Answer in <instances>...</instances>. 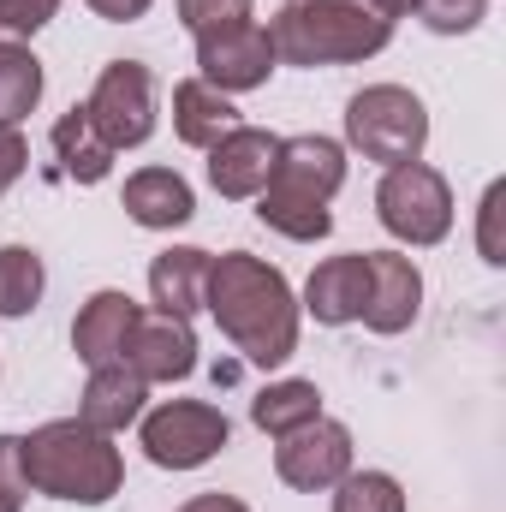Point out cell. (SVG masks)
<instances>
[{
  "label": "cell",
  "instance_id": "cell-23",
  "mask_svg": "<svg viewBox=\"0 0 506 512\" xmlns=\"http://www.w3.org/2000/svg\"><path fill=\"white\" fill-rule=\"evenodd\" d=\"M42 60L24 48V42H12V48H0V126H18L24 114H36V102H42Z\"/></svg>",
  "mask_w": 506,
  "mask_h": 512
},
{
  "label": "cell",
  "instance_id": "cell-13",
  "mask_svg": "<svg viewBox=\"0 0 506 512\" xmlns=\"http://www.w3.org/2000/svg\"><path fill=\"white\" fill-rule=\"evenodd\" d=\"M370 256V298H364V328L370 334H405L423 310V268L405 251H364Z\"/></svg>",
  "mask_w": 506,
  "mask_h": 512
},
{
  "label": "cell",
  "instance_id": "cell-35",
  "mask_svg": "<svg viewBox=\"0 0 506 512\" xmlns=\"http://www.w3.org/2000/svg\"><path fill=\"white\" fill-rule=\"evenodd\" d=\"M24 507V495H12V489H0V512H18Z\"/></svg>",
  "mask_w": 506,
  "mask_h": 512
},
{
  "label": "cell",
  "instance_id": "cell-34",
  "mask_svg": "<svg viewBox=\"0 0 506 512\" xmlns=\"http://www.w3.org/2000/svg\"><path fill=\"white\" fill-rule=\"evenodd\" d=\"M364 6H370V12H381L387 24H393V18H411V12H417V0H364Z\"/></svg>",
  "mask_w": 506,
  "mask_h": 512
},
{
  "label": "cell",
  "instance_id": "cell-8",
  "mask_svg": "<svg viewBox=\"0 0 506 512\" xmlns=\"http://www.w3.org/2000/svg\"><path fill=\"white\" fill-rule=\"evenodd\" d=\"M352 471V429L334 417H310L274 441V477L298 495H322Z\"/></svg>",
  "mask_w": 506,
  "mask_h": 512
},
{
  "label": "cell",
  "instance_id": "cell-26",
  "mask_svg": "<svg viewBox=\"0 0 506 512\" xmlns=\"http://www.w3.org/2000/svg\"><path fill=\"white\" fill-rule=\"evenodd\" d=\"M417 18L435 36H471L489 18V0H417Z\"/></svg>",
  "mask_w": 506,
  "mask_h": 512
},
{
  "label": "cell",
  "instance_id": "cell-17",
  "mask_svg": "<svg viewBox=\"0 0 506 512\" xmlns=\"http://www.w3.org/2000/svg\"><path fill=\"white\" fill-rule=\"evenodd\" d=\"M143 411H149V382L131 376L126 364H96L90 382H84V393H78V417H84L90 429H102V435L131 429Z\"/></svg>",
  "mask_w": 506,
  "mask_h": 512
},
{
  "label": "cell",
  "instance_id": "cell-7",
  "mask_svg": "<svg viewBox=\"0 0 506 512\" xmlns=\"http://www.w3.org/2000/svg\"><path fill=\"white\" fill-rule=\"evenodd\" d=\"M90 126L108 137V149H143L155 137V72L143 60H108L96 72V90L84 102Z\"/></svg>",
  "mask_w": 506,
  "mask_h": 512
},
{
  "label": "cell",
  "instance_id": "cell-10",
  "mask_svg": "<svg viewBox=\"0 0 506 512\" xmlns=\"http://www.w3.org/2000/svg\"><path fill=\"white\" fill-rule=\"evenodd\" d=\"M120 364H126L131 376H143V382H185L191 370H197V334H191V322L185 316H161V310H143L137 322H131V340L126 352H120Z\"/></svg>",
  "mask_w": 506,
  "mask_h": 512
},
{
  "label": "cell",
  "instance_id": "cell-18",
  "mask_svg": "<svg viewBox=\"0 0 506 512\" xmlns=\"http://www.w3.org/2000/svg\"><path fill=\"white\" fill-rule=\"evenodd\" d=\"M209 262L215 256L203 245H167V251L149 262V298L161 316H197L203 310V286H209Z\"/></svg>",
  "mask_w": 506,
  "mask_h": 512
},
{
  "label": "cell",
  "instance_id": "cell-29",
  "mask_svg": "<svg viewBox=\"0 0 506 512\" xmlns=\"http://www.w3.org/2000/svg\"><path fill=\"white\" fill-rule=\"evenodd\" d=\"M501 185H489L483 191V209H477V251H483V262L489 268H501L506 262V251H501V233H495V221H501Z\"/></svg>",
  "mask_w": 506,
  "mask_h": 512
},
{
  "label": "cell",
  "instance_id": "cell-21",
  "mask_svg": "<svg viewBox=\"0 0 506 512\" xmlns=\"http://www.w3.org/2000/svg\"><path fill=\"white\" fill-rule=\"evenodd\" d=\"M310 417H322V387L304 382V376H286V382H268L262 393L251 399V423L262 435H292L298 423H310Z\"/></svg>",
  "mask_w": 506,
  "mask_h": 512
},
{
  "label": "cell",
  "instance_id": "cell-22",
  "mask_svg": "<svg viewBox=\"0 0 506 512\" xmlns=\"http://www.w3.org/2000/svg\"><path fill=\"white\" fill-rule=\"evenodd\" d=\"M256 221L274 227V233L292 239V245H316V239L334 233L328 203H304V197H286V191H274V185H262V197H256Z\"/></svg>",
  "mask_w": 506,
  "mask_h": 512
},
{
  "label": "cell",
  "instance_id": "cell-11",
  "mask_svg": "<svg viewBox=\"0 0 506 512\" xmlns=\"http://www.w3.org/2000/svg\"><path fill=\"white\" fill-rule=\"evenodd\" d=\"M274 191L286 197H304V203H334V191L346 185V143L322 137V131H304V137H280V155H274Z\"/></svg>",
  "mask_w": 506,
  "mask_h": 512
},
{
  "label": "cell",
  "instance_id": "cell-9",
  "mask_svg": "<svg viewBox=\"0 0 506 512\" xmlns=\"http://www.w3.org/2000/svg\"><path fill=\"white\" fill-rule=\"evenodd\" d=\"M274 66L280 60H274L268 24H256V18H239V24H221V30H203L197 36V78L215 84L221 96L262 90Z\"/></svg>",
  "mask_w": 506,
  "mask_h": 512
},
{
  "label": "cell",
  "instance_id": "cell-1",
  "mask_svg": "<svg viewBox=\"0 0 506 512\" xmlns=\"http://www.w3.org/2000/svg\"><path fill=\"white\" fill-rule=\"evenodd\" d=\"M203 310L233 340V352H245V364H256V370H280L298 352L304 310L292 298V280L251 251H227L209 262Z\"/></svg>",
  "mask_w": 506,
  "mask_h": 512
},
{
  "label": "cell",
  "instance_id": "cell-27",
  "mask_svg": "<svg viewBox=\"0 0 506 512\" xmlns=\"http://www.w3.org/2000/svg\"><path fill=\"white\" fill-rule=\"evenodd\" d=\"M60 0H0V48L12 42H30L42 24H54Z\"/></svg>",
  "mask_w": 506,
  "mask_h": 512
},
{
  "label": "cell",
  "instance_id": "cell-6",
  "mask_svg": "<svg viewBox=\"0 0 506 512\" xmlns=\"http://www.w3.org/2000/svg\"><path fill=\"white\" fill-rule=\"evenodd\" d=\"M233 441V423L209 399H161L155 411L137 417V447L161 471H197Z\"/></svg>",
  "mask_w": 506,
  "mask_h": 512
},
{
  "label": "cell",
  "instance_id": "cell-5",
  "mask_svg": "<svg viewBox=\"0 0 506 512\" xmlns=\"http://www.w3.org/2000/svg\"><path fill=\"white\" fill-rule=\"evenodd\" d=\"M376 221L411 251H429L453 233V185L429 161H399L376 185Z\"/></svg>",
  "mask_w": 506,
  "mask_h": 512
},
{
  "label": "cell",
  "instance_id": "cell-16",
  "mask_svg": "<svg viewBox=\"0 0 506 512\" xmlns=\"http://www.w3.org/2000/svg\"><path fill=\"white\" fill-rule=\"evenodd\" d=\"M120 203L149 233H173V227H185L197 215V197H191L185 173H173V167H137L126 179V191H120Z\"/></svg>",
  "mask_w": 506,
  "mask_h": 512
},
{
  "label": "cell",
  "instance_id": "cell-20",
  "mask_svg": "<svg viewBox=\"0 0 506 512\" xmlns=\"http://www.w3.org/2000/svg\"><path fill=\"white\" fill-rule=\"evenodd\" d=\"M54 155H60V173L66 179H78V185H102L108 173H114V149H108V137L90 126V114H84V102L72 108V114H60L54 120Z\"/></svg>",
  "mask_w": 506,
  "mask_h": 512
},
{
  "label": "cell",
  "instance_id": "cell-14",
  "mask_svg": "<svg viewBox=\"0 0 506 512\" xmlns=\"http://www.w3.org/2000/svg\"><path fill=\"white\" fill-rule=\"evenodd\" d=\"M364 298H370V256L346 251V256H322L304 280V316H316L322 328H346L364 316Z\"/></svg>",
  "mask_w": 506,
  "mask_h": 512
},
{
  "label": "cell",
  "instance_id": "cell-19",
  "mask_svg": "<svg viewBox=\"0 0 506 512\" xmlns=\"http://www.w3.org/2000/svg\"><path fill=\"white\" fill-rule=\"evenodd\" d=\"M233 126H245L239 120V108H233V96H221L215 84H203V78H185V84H173V131H179V143H191V149H215L221 137Z\"/></svg>",
  "mask_w": 506,
  "mask_h": 512
},
{
  "label": "cell",
  "instance_id": "cell-31",
  "mask_svg": "<svg viewBox=\"0 0 506 512\" xmlns=\"http://www.w3.org/2000/svg\"><path fill=\"white\" fill-rule=\"evenodd\" d=\"M0 489H12V495H30V483H24V453H18V435H0Z\"/></svg>",
  "mask_w": 506,
  "mask_h": 512
},
{
  "label": "cell",
  "instance_id": "cell-32",
  "mask_svg": "<svg viewBox=\"0 0 506 512\" xmlns=\"http://www.w3.org/2000/svg\"><path fill=\"white\" fill-rule=\"evenodd\" d=\"M84 6H90L96 18H108V24H137L155 0H84Z\"/></svg>",
  "mask_w": 506,
  "mask_h": 512
},
{
  "label": "cell",
  "instance_id": "cell-33",
  "mask_svg": "<svg viewBox=\"0 0 506 512\" xmlns=\"http://www.w3.org/2000/svg\"><path fill=\"white\" fill-rule=\"evenodd\" d=\"M179 512H251V507H245L239 495H221V489H209V495H191Z\"/></svg>",
  "mask_w": 506,
  "mask_h": 512
},
{
  "label": "cell",
  "instance_id": "cell-3",
  "mask_svg": "<svg viewBox=\"0 0 506 512\" xmlns=\"http://www.w3.org/2000/svg\"><path fill=\"white\" fill-rule=\"evenodd\" d=\"M268 42L286 66H358L393 42V24L364 0H286L268 24Z\"/></svg>",
  "mask_w": 506,
  "mask_h": 512
},
{
  "label": "cell",
  "instance_id": "cell-28",
  "mask_svg": "<svg viewBox=\"0 0 506 512\" xmlns=\"http://www.w3.org/2000/svg\"><path fill=\"white\" fill-rule=\"evenodd\" d=\"M179 6V24L191 30V36H203V30H221V24H239V18H251V0H173Z\"/></svg>",
  "mask_w": 506,
  "mask_h": 512
},
{
  "label": "cell",
  "instance_id": "cell-30",
  "mask_svg": "<svg viewBox=\"0 0 506 512\" xmlns=\"http://www.w3.org/2000/svg\"><path fill=\"white\" fill-rule=\"evenodd\" d=\"M24 167H30V143H24V131L0 126V191H6V185H18V179H24Z\"/></svg>",
  "mask_w": 506,
  "mask_h": 512
},
{
  "label": "cell",
  "instance_id": "cell-24",
  "mask_svg": "<svg viewBox=\"0 0 506 512\" xmlns=\"http://www.w3.org/2000/svg\"><path fill=\"white\" fill-rule=\"evenodd\" d=\"M48 292V268L30 245H0V316H30Z\"/></svg>",
  "mask_w": 506,
  "mask_h": 512
},
{
  "label": "cell",
  "instance_id": "cell-25",
  "mask_svg": "<svg viewBox=\"0 0 506 512\" xmlns=\"http://www.w3.org/2000/svg\"><path fill=\"white\" fill-rule=\"evenodd\" d=\"M334 512H405V489L387 471H346L334 483Z\"/></svg>",
  "mask_w": 506,
  "mask_h": 512
},
{
  "label": "cell",
  "instance_id": "cell-2",
  "mask_svg": "<svg viewBox=\"0 0 506 512\" xmlns=\"http://www.w3.org/2000/svg\"><path fill=\"white\" fill-rule=\"evenodd\" d=\"M24 453V483L30 495L72 501V507H108L126 489V459L114 435L90 429L84 417H54L30 435H18Z\"/></svg>",
  "mask_w": 506,
  "mask_h": 512
},
{
  "label": "cell",
  "instance_id": "cell-15",
  "mask_svg": "<svg viewBox=\"0 0 506 512\" xmlns=\"http://www.w3.org/2000/svg\"><path fill=\"white\" fill-rule=\"evenodd\" d=\"M143 316V304L120 292V286H102V292H90L84 298V310H78V322H72V352H78V364L84 370H96V364H120V352H126L131 340V322Z\"/></svg>",
  "mask_w": 506,
  "mask_h": 512
},
{
  "label": "cell",
  "instance_id": "cell-4",
  "mask_svg": "<svg viewBox=\"0 0 506 512\" xmlns=\"http://www.w3.org/2000/svg\"><path fill=\"white\" fill-rule=\"evenodd\" d=\"M346 143L376 161V167H399V161H423L429 149V108L417 90L405 84H370L346 102Z\"/></svg>",
  "mask_w": 506,
  "mask_h": 512
},
{
  "label": "cell",
  "instance_id": "cell-12",
  "mask_svg": "<svg viewBox=\"0 0 506 512\" xmlns=\"http://www.w3.org/2000/svg\"><path fill=\"white\" fill-rule=\"evenodd\" d=\"M274 155H280V137L262 126H233L215 149H209V185L227 197V203H256L262 185L274 179Z\"/></svg>",
  "mask_w": 506,
  "mask_h": 512
}]
</instances>
